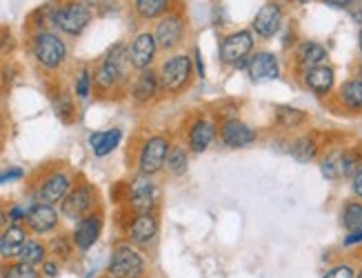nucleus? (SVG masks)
<instances>
[{
    "mask_svg": "<svg viewBox=\"0 0 362 278\" xmlns=\"http://www.w3.org/2000/svg\"><path fill=\"white\" fill-rule=\"evenodd\" d=\"M132 63H129V47L127 45H114L103 58V63L98 65L96 74H93V85L100 91H114L118 85H122L129 76Z\"/></svg>",
    "mask_w": 362,
    "mask_h": 278,
    "instance_id": "obj_1",
    "label": "nucleus"
},
{
    "mask_svg": "<svg viewBox=\"0 0 362 278\" xmlns=\"http://www.w3.org/2000/svg\"><path fill=\"white\" fill-rule=\"evenodd\" d=\"M194 74H196L194 56L174 54V56H169L163 63V67L158 69L160 87H163L165 94H171V96L185 94V91L194 83Z\"/></svg>",
    "mask_w": 362,
    "mask_h": 278,
    "instance_id": "obj_2",
    "label": "nucleus"
},
{
    "mask_svg": "<svg viewBox=\"0 0 362 278\" xmlns=\"http://www.w3.org/2000/svg\"><path fill=\"white\" fill-rule=\"evenodd\" d=\"M256 34L251 29H238V32L227 34L220 42V63L235 67V69H247L249 56L254 54L256 47Z\"/></svg>",
    "mask_w": 362,
    "mask_h": 278,
    "instance_id": "obj_3",
    "label": "nucleus"
},
{
    "mask_svg": "<svg viewBox=\"0 0 362 278\" xmlns=\"http://www.w3.org/2000/svg\"><path fill=\"white\" fill-rule=\"evenodd\" d=\"M49 18L65 36H81L91 23V9L81 0H71L67 5L56 7Z\"/></svg>",
    "mask_w": 362,
    "mask_h": 278,
    "instance_id": "obj_4",
    "label": "nucleus"
},
{
    "mask_svg": "<svg viewBox=\"0 0 362 278\" xmlns=\"http://www.w3.org/2000/svg\"><path fill=\"white\" fill-rule=\"evenodd\" d=\"M36 63L45 69H58L67 60V45L54 32H38L31 42Z\"/></svg>",
    "mask_w": 362,
    "mask_h": 278,
    "instance_id": "obj_5",
    "label": "nucleus"
},
{
    "mask_svg": "<svg viewBox=\"0 0 362 278\" xmlns=\"http://www.w3.org/2000/svg\"><path fill=\"white\" fill-rule=\"evenodd\" d=\"M147 272V262L132 245H118L112 260H109V274L116 278H143Z\"/></svg>",
    "mask_w": 362,
    "mask_h": 278,
    "instance_id": "obj_6",
    "label": "nucleus"
},
{
    "mask_svg": "<svg viewBox=\"0 0 362 278\" xmlns=\"http://www.w3.org/2000/svg\"><path fill=\"white\" fill-rule=\"evenodd\" d=\"M185 34H187V21L178 11H167L153 27L156 42H158V50L163 52H174L185 40Z\"/></svg>",
    "mask_w": 362,
    "mask_h": 278,
    "instance_id": "obj_7",
    "label": "nucleus"
},
{
    "mask_svg": "<svg viewBox=\"0 0 362 278\" xmlns=\"http://www.w3.org/2000/svg\"><path fill=\"white\" fill-rule=\"evenodd\" d=\"M169 149H171V143L165 136L147 138L143 149H140V154H138V172L147 174V176H156L160 169H165Z\"/></svg>",
    "mask_w": 362,
    "mask_h": 278,
    "instance_id": "obj_8",
    "label": "nucleus"
},
{
    "mask_svg": "<svg viewBox=\"0 0 362 278\" xmlns=\"http://www.w3.org/2000/svg\"><path fill=\"white\" fill-rule=\"evenodd\" d=\"M129 205L136 214H145V212H153L156 205L160 200V187L153 183L151 176L147 174H138L132 183H129Z\"/></svg>",
    "mask_w": 362,
    "mask_h": 278,
    "instance_id": "obj_9",
    "label": "nucleus"
},
{
    "mask_svg": "<svg viewBox=\"0 0 362 278\" xmlns=\"http://www.w3.org/2000/svg\"><path fill=\"white\" fill-rule=\"evenodd\" d=\"M93 205H96V192H93L89 183H81L74 190H69L65 200L60 203V214L65 219L81 221L83 216L93 212Z\"/></svg>",
    "mask_w": 362,
    "mask_h": 278,
    "instance_id": "obj_10",
    "label": "nucleus"
},
{
    "mask_svg": "<svg viewBox=\"0 0 362 278\" xmlns=\"http://www.w3.org/2000/svg\"><path fill=\"white\" fill-rule=\"evenodd\" d=\"M218 138L229 149H245L258 141V132L240 118H225L218 127Z\"/></svg>",
    "mask_w": 362,
    "mask_h": 278,
    "instance_id": "obj_11",
    "label": "nucleus"
},
{
    "mask_svg": "<svg viewBox=\"0 0 362 278\" xmlns=\"http://www.w3.org/2000/svg\"><path fill=\"white\" fill-rule=\"evenodd\" d=\"M158 56V42H156L153 32H140L129 42V63L136 71L149 69Z\"/></svg>",
    "mask_w": 362,
    "mask_h": 278,
    "instance_id": "obj_12",
    "label": "nucleus"
},
{
    "mask_svg": "<svg viewBox=\"0 0 362 278\" xmlns=\"http://www.w3.org/2000/svg\"><path fill=\"white\" fill-rule=\"evenodd\" d=\"M218 138V125L207 118V116H200L192 122V127L187 132V147L189 151L194 154H204Z\"/></svg>",
    "mask_w": 362,
    "mask_h": 278,
    "instance_id": "obj_13",
    "label": "nucleus"
},
{
    "mask_svg": "<svg viewBox=\"0 0 362 278\" xmlns=\"http://www.w3.org/2000/svg\"><path fill=\"white\" fill-rule=\"evenodd\" d=\"M71 190V176L67 172H52L42 180V185L36 192V203L58 205L65 200V196Z\"/></svg>",
    "mask_w": 362,
    "mask_h": 278,
    "instance_id": "obj_14",
    "label": "nucleus"
},
{
    "mask_svg": "<svg viewBox=\"0 0 362 278\" xmlns=\"http://www.w3.org/2000/svg\"><path fill=\"white\" fill-rule=\"evenodd\" d=\"M247 76L251 83H267L280 79V63L272 52H256L249 56Z\"/></svg>",
    "mask_w": 362,
    "mask_h": 278,
    "instance_id": "obj_15",
    "label": "nucleus"
},
{
    "mask_svg": "<svg viewBox=\"0 0 362 278\" xmlns=\"http://www.w3.org/2000/svg\"><path fill=\"white\" fill-rule=\"evenodd\" d=\"M100 231H103V219L98 214H87L83 216L81 221H76V227H74V234H71V241H74V247L78 252H87L91 250L96 241L100 238Z\"/></svg>",
    "mask_w": 362,
    "mask_h": 278,
    "instance_id": "obj_16",
    "label": "nucleus"
},
{
    "mask_svg": "<svg viewBox=\"0 0 362 278\" xmlns=\"http://www.w3.org/2000/svg\"><path fill=\"white\" fill-rule=\"evenodd\" d=\"M280 27H282V7L276 3H267L256 11L254 23H251V32L260 36L262 40H269L280 32Z\"/></svg>",
    "mask_w": 362,
    "mask_h": 278,
    "instance_id": "obj_17",
    "label": "nucleus"
},
{
    "mask_svg": "<svg viewBox=\"0 0 362 278\" xmlns=\"http://www.w3.org/2000/svg\"><path fill=\"white\" fill-rule=\"evenodd\" d=\"M58 221L60 216L56 212L54 205H47V203H36L27 209V216H25V223L27 227L34 231L38 236H45V234H52V231L58 227Z\"/></svg>",
    "mask_w": 362,
    "mask_h": 278,
    "instance_id": "obj_18",
    "label": "nucleus"
},
{
    "mask_svg": "<svg viewBox=\"0 0 362 278\" xmlns=\"http://www.w3.org/2000/svg\"><path fill=\"white\" fill-rule=\"evenodd\" d=\"M334 83H336V74H334V67H329L327 63L325 65H316V67H309L303 71V85L313 91L316 96H327L329 91L334 89Z\"/></svg>",
    "mask_w": 362,
    "mask_h": 278,
    "instance_id": "obj_19",
    "label": "nucleus"
},
{
    "mask_svg": "<svg viewBox=\"0 0 362 278\" xmlns=\"http://www.w3.org/2000/svg\"><path fill=\"white\" fill-rule=\"evenodd\" d=\"M160 91H163V87H160V76H158V71L151 69V67L140 71L138 79L132 85V96L140 105L151 103L156 96L160 94Z\"/></svg>",
    "mask_w": 362,
    "mask_h": 278,
    "instance_id": "obj_20",
    "label": "nucleus"
},
{
    "mask_svg": "<svg viewBox=\"0 0 362 278\" xmlns=\"http://www.w3.org/2000/svg\"><path fill=\"white\" fill-rule=\"evenodd\" d=\"M127 231H129V241L132 243L149 245L156 236H158V219L153 216V212L136 214Z\"/></svg>",
    "mask_w": 362,
    "mask_h": 278,
    "instance_id": "obj_21",
    "label": "nucleus"
},
{
    "mask_svg": "<svg viewBox=\"0 0 362 278\" xmlns=\"http://www.w3.org/2000/svg\"><path fill=\"white\" fill-rule=\"evenodd\" d=\"M27 243V231L21 223H11L0 234V256L3 258H18L23 245Z\"/></svg>",
    "mask_w": 362,
    "mask_h": 278,
    "instance_id": "obj_22",
    "label": "nucleus"
},
{
    "mask_svg": "<svg viewBox=\"0 0 362 278\" xmlns=\"http://www.w3.org/2000/svg\"><path fill=\"white\" fill-rule=\"evenodd\" d=\"M293 54H296V63H298V67H300V71H305L309 67H316V65H325L327 58H329L327 50L322 47L320 42H316V40L300 42Z\"/></svg>",
    "mask_w": 362,
    "mask_h": 278,
    "instance_id": "obj_23",
    "label": "nucleus"
},
{
    "mask_svg": "<svg viewBox=\"0 0 362 278\" xmlns=\"http://www.w3.org/2000/svg\"><path fill=\"white\" fill-rule=\"evenodd\" d=\"M122 141V132L120 129H107V132H96L89 136V145H91V151L96 154L98 158L103 156H109Z\"/></svg>",
    "mask_w": 362,
    "mask_h": 278,
    "instance_id": "obj_24",
    "label": "nucleus"
},
{
    "mask_svg": "<svg viewBox=\"0 0 362 278\" xmlns=\"http://www.w3.org/2000/svg\"><path fill=\"white\" fill-rule=\"evenodd\" d=\"M338 98L349 112L360 114L362 112V81L360 79L344 81L338 89Z\"/></svg>",
    "mask_w": 362,
    "mask_h": 278,
    "instance_id": "obj_25",
    "label": "nucleus"
},
{
    "mask_svg": "<svg viewBox=\"0 0 362 278\" xmlns=\"http://www.w3.org/2000/svg\"><path fill=\"white\" fill-rule=\"evenodd\" d=\"M289 154L298 163L316 161V156H318V141H316V136L307 134V136L296 138V141L291 143V147H289Z\"/></svg>",
    "mask_w": 362,
    "mask_h": 278,
    "instance_id": "obj_26",
    "label": "nucleus"
},
{
    "mask_svg": "<svg viewBox=\"0 0 362 278\" xmlns=\"http://www.w3.org/2000/svg\"><path fill=\"white\" fill-rule=\"evenodd\" d=\"M134 9L143 21L163 18L171 9V0H134Z\"/></svg>",
    "mask_w": 362,
    "mask_h": 278,
    "instance_id": "obj_27",
    "label": "nucleus"
},
{
    "mask_svg": "<svg viewBox=\"0 0 362 278\" xmlns=\"http://www.w3.org/2000/svg\"><path fill=\"white\" fill-rule=\"evenodd\" d=\"M165 167H167V172L171 176L182 178L189 172V151H187V147H182V145H174V147H171L169 154H167Z\"/></svg>",
    "mask_w": 362,
    "mask_h": 278,
    "instance_id": "obj_28",
    "label": "nucleus"
},
{
    "mask_svg": "<svg viewBox=\"0 0 362 278\" xmlns=\"http://www.w3.org/2000/svg\"><path fill=\"white\" fill-rule=\"evenodd\" d=\"M274 116H276V125L282 129H296L307 120V114L303 110H296V107H289V105L276 107Z\"/></svg>",
    "mask_w": 362,
    "mask_h": 278,
    "instance_id": "obj_29",
    "label": "nucleus"
},
{
    "mask_svg": "<svg viewBox=\"0 0 362 278\" xmlns=\"http://www.w3.org/2000/svg\"><path fill=\"white\" fill-rule=\"evenodd\" d=\"M320 174L327 180L342 178V151L340 149H332V151L325 154L322 161H320Z\"/></svg>",
    "mask_w": 362,
    "mask_h": 278,
    "instance_id": "obj_30",
    "label": "nucleus"
},
{
    "mask_svg": "<svg viewBox=\"0 0 362 278\" xmlns=\"http://www.w3.org/2000/svg\"><path fill=\"white\" fill-rule=\"evenodd\" d=\"M45 254H47V247L40 241L27 238V243L23 245V250L18 254V260L36 267V265H40V262H45Z\"/></svg>",
    "mask_w": 362,
    "mask_h": 278,
    "instance_id": "obj_31",
    "label": "nucleus"
},
{
    "mask_svg": "<svg viewBox=\"0 0 362 278\" xmlns=\"http://www.w3.org/2000/svg\"><path fill=\"white\" fill-rule=\"evenodd\" d=\"M342 225L347 231H362V200H351L342 207Z\"/></svg>",
    "mask_w": 362,
    "mask_h": 278,
    "instance_id": "obj_32",
    "label": "nucleus"
},
{
    "mask_svg": "<svg viewBox=\"0 0 362 278\" xmlns=\"http://www.w3.org/2000/svg\"><path fill=\"white\" fill-rule=\"evenodd\" d=\"M3 278H40L38 270L34 265H27V262H13V265L5 267Z\"/></svg>",
    "mask_w": 362,
    "mask_h": 278,
    "instance_id": "obj_33",
    "label": "nucleus"
},
{
    "mask_svg": "<svg viewBox=\"0 0 362 278\" xmlns=\"http://www.w3.org/2000/svg\"><path fill=\"white\" fill-rule=\"evenodd\" d=\"M362 167V154L358 149L342 151V176H354Z\"/></svg>",
    "mask_w": 362,
    "mask_h": 278,
    "instance_id": "obj_34",
    "label": "nucleus"
},
{
    "mask_svg": "<svg viewBox=\"0 0 362 278\" xmlns=\"http://www.w3.org/2000/svg\"><path fill=\"white\" fill-rule=\"evenodd\" d=\"M91 87H93V74L85 67L81 69V74H78V79H76V96L78 98H87L91 94Z\"/></svg>",
    "mask_w": 362,
    "mask_h": 278,
    "instance_id": "obj_35",
    "label": "nucleus"
},
{
    "mask_svg": "<svg viewBox=\"0 0 362 278\" xmlns=\"http://www.w3.org/2000/svg\"><path fill=\"white\" fill-rule=\"evenodd\" d=\"M54 105H56V114H58L62 120H65V122H71V118H74V114H76L74 100H71L67 94H60V98L54 100Z\"/></svg>",
    "mask_w": 362,
    "mask_h": 278,
    "instance_id": "obj_36",
    "label": "nucleus"
},
{
    "mask_svg": "<svg viewBox=\"0 0 362 278\" xmlns=\"http://www.w3.org/2000/svg\"><path fill=\"white\" fill-rule=\"evenodd\" d=\"M322 278H356V272L349 262H338V265H334Z\"/></svg>",
    "mask_w": 362,
    "mask_h": 278,
    "instance_id": "obj_37",
    "label": "nucleus"
},
{
    "mask_svg": "<svg viewBox=\"0 0 362 278\" xmlns=\"http://www.w3.org/2000/svg\"><path fill=\"white\" fill-rule=\"evenodd\" d=\"M69 250H71V245H69V241L65 238V236H60V238H54V243H52V252L56 254V256H69Z\"/></svg>",
    "mask_w": 362,
    "mask_h": 278,
    "instance_id": "obj_38",
    "label": "nucleus"
},
{
    "mask_svg": "<svg viewBox=\"0 0 362 278\" xmlns=\"http://www.w3.org/2000/svg\"><path fill=\"white\" fill-rule=\"evenodd\" d=\"M25 172L21 167H11V169H5V172H0V185H5V183H13V180H18L23 178Z\"/></svg>",
    "mask_w": 362,
    "mask_h": 278,
    "instance_id": "obj_39",
    "label": "nucleus"
},
{
    "mask_svg": "<svg viewBox=\"0 0 362 278\" xmlns=\"http://www.w3.org/2000/svg\"><path fill=\"white\" fill-rule=\"evenodd\" d=\"M13 47V38L7 27H0V54H7Z\"/></svg>",
    "mask_w": 362,
    "mask_h": 278,
    "instance_id": "obj_40",
    "label": "nucleus"
},
{
    "mask_svg": "<svg viewBox=\"0 0 362 278\" xmlns=\"http://www.w3.org/2000/svg\"><path fill=\"white\" fill-rule=\"evenodd\" d=\"M351 190H354V196L362 200V167L351 176Z\"/></svg>",
    "mask_w": 362,
    "mask_h": 278,
    "instance_id": "obj_41",
    "label": "nucleus"
},
{
    "mask_svg": "<svg viewBox=\"0 0 362 278\" xmlns=\"http://www.w3.org/2000/svg\"><path fill=\"white\" fill-rule=\"evenodd\" d=\"M25 216H27V212H25L23 207H11V209L7 212V219H9L11 223H21V221H25Z\"/></svg>",
    "mask_w": 362,
    "mask_h": 278,
    "instance_id": "obj_42",
    "label": "nucleus"
},
{
    "mask_svg": "<svg viewBox=\"0 0 362 278\" xmlns=\"http://www.w3.org/2000/svg\"><path fill=\"white\" fill-rule=\"evenodd\" d=\"M322 3L327 7H334V9H349L356 3V0H322Z\"/></svg>",
    "mask_w": 362,
    "mask_h": 278,
    "instance_id": "obj_43",
    "label": "nucleus"
},
{
    "mask_svg": "<svg viewBox=\"0 0 362 278\" xmlns=\"http://www.w3.org/2000/svg\"><path fill=\"white\" fill-rule=\"evenodd\" d=\"M58 262H54V260H47V262H42V274L45 276H49V278H56L58 276Z\"/></svg>",
    "mask_w": 362,
    "mask_h": 278,
    "instance_id": "obj_44",
    "label": "nucleus"
},
{
    "mask_svg": "<svg viewBox=\"0 0 362 278\" xmlns=\"http://www.w3.org/2000/svg\"><path fill=\"white\" fill-rule=\"evenodd\" d=\"M347 11L351 13V18H354L356 23L362 25V0H356V3H354Z\"/></svg>",
    "mask_w": 362,
    "mask_h": 278,
    "instance_id": "obj_45",
    "label": "nucleus"
},
{
    "mask_svg": "<svg viewBox=\"0 0 362 278\" xmlns=\"http://www.w3.org/2000/svg\"><path fill=\"white\" fill-rule=\"evenodd\" d=\"M358 243H362V231H349L347 238H344V247H351Z\"/></svg>",
    "mask_w": 362,
    "mask_h": 278,
    "instance_id": "obj_46",
    "label": "nucleus"
},
{
    "mask_svg": "<svg viewBox=\"0 0 362 278\" xmlns=\"http://www.w3.org/2000/svg\"><path fill=\"white\" fill-rule=\"evenodd\" d=\"M194 67H196V74L200 76H204V67H202V58H200V52H194Z\"/></svg>",
    "mask_w": 362,
    "mask_h": 278,
    "instance_id": "obj_47",
    "label": "nucleus"
},
{
    "mask_svg": "<svg viewBox=\"0 0 362 278\" xmlns=\"http://www.w3.org/2000/svg\"><path fill=\"white\" fill-rule=\"evenodd\" d=\"M5 225H7V212L0 207V231L5 229Z\"/></svg>",
    "mask_w": 362,
    "mask_h": 278,
    "instance_id": "obj_48",
    "label": "nucleus"
},
{
    "mask_svg": "<svg viewBox=\"0 0 362 278\" xmlns=\"http://www.w3.org/2000/svg\"><path fill=\"white\" fill-rule=\"evenodd\" d=\"M358 50H360V56H362V27H360V32H358Z\"/></svg>",
    "mask_w": 362,
    "mask_h": 278,
    "instance_id": "obj_49",
    "label": "nucleus"
},
{
    "mask_svg": "<svg viewBox=\"0 0 362 278\" xmlns=\"http://www.w3.org/2000/svg\"><path fill=\"white\" fill-rule=\"evenodd\" d=\"M81 3H85V5L89 7V5H96V3H98V0H81Z\"/></svg>",
    "mask_w": 362,
    "mask_h": 278,
    "instance_id": "obj_50",
    "label": "nucleus"
},
{
    "mask_svg": "<svg viewBox=\"0 0 362 278\" xmlns=\"http://www.w3.org/2000/svg\"><path fill=\"white\" fill-rule=\"evenodd\" d=\"M358 79L362 81V63H360V67H358Z\"/></svg>",
    "mask_w": 362,
    "mask_h": 278,
    "instance_id": "obj_51",
    "label": "nucleus"
},
{
    "mask_svg": "<svg viewBox=\"0 0 362 278\" xmlns=\"http://www.w3.org/2000/svg\"><path fill=\"white\" fill-rule=\"evenodd\" d=\"M296 3H298V5H307V3H309V0H296Z\"/></svg>",
    "mask_w": 362,
    "mask_h": 278,
    "instance_id": "obj_52",
    "label": "nucleus"
},
{
    "mask_svg": "<svg viewBox=\"0 0 362 278\" xmlns=\"http://www.w3.org/2000/svg\"><path fill=\"white\" fill-rule=\"evenodd\" d=\"M356 278H362V267H360V272H358V276Z\"/></svg>",
    "mask_w": 362,
    "mask_h": 278,
    "instance_id": "obj_53",
    "label": "nucleus"
},
{
    "mask_svg": "<svg viewBox=\"0 0 362 278\" xmlns=\"http://www.w3.org/2000/svg\"><path fill=\"white\" fill-rule=\"evenodd\" d=\"M105 278H116V276H112V274H109V276H105Z\"/></svg>",
    "mask_w": 362,
    "mask_h": 278,
    "instance_id": "obj_54",
    "label": "nucleus"
}]
</instances>
